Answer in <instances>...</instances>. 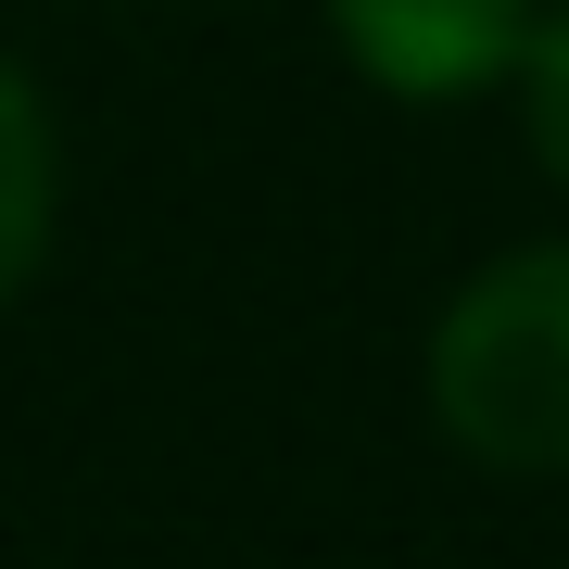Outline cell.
Here are the masks:
<instances>
[{
	"label": "cell",
	"instance_id": "obj_4",
	"mask_svg": "<svg viewBox=\"0 0 569 569\" xmlns=\"http://www.w3.org/2000/svg\"><path fill=\"white\" fill-rule=\"evenodd\" d=\"M519 127H531V164L569 190V0H545V26L519 51Z\"/></svg>",
	"mask_w": 569,
	"mask_h": 569
},
{
	"label": "cell",
	"instance_id": "obj_3",
	"mask_svg": "<svg viewBox=\"0 0 569 569\" xmlns=\"http://www.w3.org/2000/svg\"><path fill=\"white\" fill-rule=\"evenodd\" d=\"M51 203H63V152H51V102L26 89V63H0V317L51 253Z\"/></svg>",
	"mask_w": 569,
	"mask_h": 569
},
{
	"label": "cell",
	"instance_id": "obj_2",
	"mask_svg": "<svg viewBox=\"0 0 569 569\" xmlns=\"http://www.w3.org/2000/svg\"><path fill=\"white\" fill-rule=\"evenodd\" d=\"M545 0H329V39L367 89L392 102H468V89H519V51Z\"/></svg>",
	"mask_w": 569,
	"mask_h": 569
},
{
	"label": "cell",
	"instance_id": "obj_1",
	"mask_svg": "<svg viewBox=\"0 0 569 569\" xmlns=\"http://www.w3.org/2000/svg\"><path fill=\"white\" fill-rule=\"evenodd\" d=\"M430 418L481 468H569V241H519L430 329Z\"/></svg>",
	"mask_w": 569,
	"mask_h": 569
}]
</instances>
